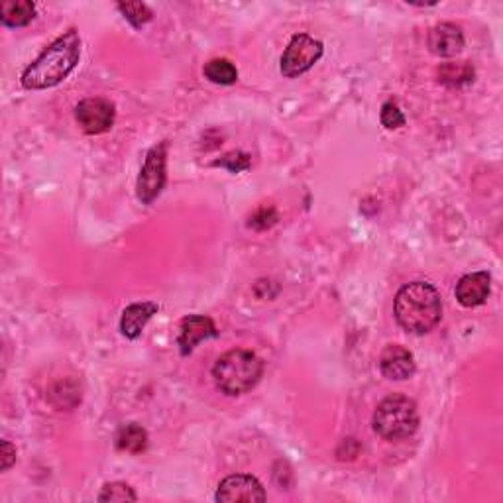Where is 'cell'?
Wrapping results in <instances>:
<instances>
[{"mask_svg": "<svg viewBox=\"0 0 503 503\" xmlns=\"http://www.w3.org/2000/svg\"><path fill=\"white\" fill-rule=\"evenodd\" d=\"M81 57V38L75 30H69L49 44L44 54L22 73V85L30 90H42L55 87L67 79Z\"/></svg>", "mask_w": 503, "mask_h": 503, "instance_id": "6da1fadb", "label": "cell"}, {"mask_svg": "<svg viewBox=\"0 0 503 503\" xmlns=\"http://www.w3.org/2000/svg\"><path fill=\"white\" fill-rule=\"evenodd\" d=\"M394 311L401 328L413 335H425L440 323V295L427 281H413L399 289Z\"/></svg>", "mask_w": 503, "mask_h": 503, "instance_id": "7a4b0ae2", "label": "cell"}, {"mask_svg": "<svg viewBox=\"0 0 503 503\" xmlns=\"http://www.w3.org/2000/svg\"><path fill=\"white\" fill-rule=\"evenodd\" d=\"M264 362L250 350H230L217 360L213 368V378L217 388L226 396H243L252 388H256Z\"/></svg>", "mask_w": 503, "mask_h": 503, "instance_id": "3957f363", "label": "cell"}, {"mask_svg": "<svg viewBox=\"0 0 503 503\" xmlns=\"http://www.w3.org/2000/svg\"><path fill=\"white\" fill-rule=\"evenodd\" d=\"M374 431L386 440H404L415 435L419 427V411L413 399L391 396L381 401L374 413Z\"/></svg>", "mask_w": 503, "mask_h": 503, "instance_id": "277c9868", "label": "cell"}, {"mask_svg": "<svg viewBox=\"0 0 503 503\" xmlns=\"http://www.w3.org/2000/svg\"><path fill=\"white\" fill-rule=\"evenodd\" d=\"M325 47L319 39L307 34H297L291 38L289 46L281 55V73L287 79H294L309 72L320 57H323Z\"/></svg>", "mask_w": 503, "mask_h": 503, "instance_id": "5b68a950", "label": "cell"}, {"mask_svg": "<svg viewBox=\"0 0 503 503\" xmlns=\"http://www.w3.org/2000/svg\"><path fill=\"white\" fill-rule=\"evenodd\" d=\"M166 162L167 142H162L149 149L142 171H140L136 193L144 205H152L166 187Z\"/></svg>", "mask_w": 503, "mask_h": 503, "instance_id": "8992f818", "label": "cell"}, {"mask_svg": "<svg viewBox=\"0 0 503 503\" xmlns=\"http://www.w3.org/2000/svg\"><path fill=\"white\" fill-rule=\"evenodd\" d=\"M115 105L107 98H85L75 108V118L83 132L97 136L103 134L115 124Z\"/></svg>", "mask_w": 503, "mask_h": 503, "instance_id": "52a82bcc", "label": "cell"}, {"mask_svg": "<svg viewBox=\"0 0 503 503\" xmlns=\"http://www.w3.org/2000/svg\"><path fill=\"white\" fill-rule=\"evenodd\" d=\"M266 490L260 484L258 478L250 474H234L228 476L218 484L217 501L234 503V501H266Z\"/></svg>", "mask_w": 503, "mask_h": 503, "instance_id": "ba28073f", "label": "cell"}, {"mask_svg": "<svg viewBox=\"0 0 503 503\" xmlns=\"http://www.w3.org/2000/svg\"><path fill=\"white\" fill-rule=\"evenodd\" d=\"M379 370L388 379L404 381L415 374V358L399 345H389L379 358Z\"/></svg>", "mask_w": 503, "mask_h": 503, "instance_id": "9c48e42d", "label": "cell"}, {"mask_svg": "<svg viewBox=\"0 0 503 503\" xmlns=\"http://www.w3.org/2000/svg\"><path fill=\"white\" fill-rule=\"evenodd\" d=\"M213 337H217V327L209 317H203V315L185 317L183 320H181L179 338H177L181 354L183 356L191 354L200 340H207Z\"/></svg>", "mask_w": 503, "mask_h": 503, "instance_id": "30bf717a", "label": "cell"}, {"mask_svg": "<svg viewBox=\"0 0 503 503\" xmlns=\"http://www.w3.org/2000/svg\"><path fill=\"white\" fill-rule=\"evenodd\" d=\"M429 47L439 57H455L465 47V34L456 24H437L429 34Z\"/></svg>", "mask_w": 503, "mask_h": 503, "instance_id": "8fae6325", "label": "cell"}, {"mask_svg": "<svg viewBox=\"0 0 503 503\" xmlns=\"http://www.w3.org/2000/svg\"><path fill=\"white\" fill-rule=\"evenodd\" d=\"M491 276L488 271H474L462 277L456 284V299L465 307H478L484 303L490 295Z\"/></svg>", "mask_w": 503, "mask_h": 503, "instance_id": "7c38bea8", "label": "cell"}, {"mask_svg": "<svg viewBox=\"0 0 503 503\" xmlns=\"http://www.w3.org/2000/svg\"><path fill=\"white\" fill-rule=\"evenodd\" d=\"M158 313V305L152 301H144V303H134L124 309L123 319H120V330L130 340L138 338L142 335L148 320Z\"/></svg>", "mask_w": 503, "mask_h": 503, "instance_id": "4fadbf2b", "label": "cell"}, {"mask_svg": "<svg viewBox=\"0 0 503 503\" xmlns=\"http://www.w3.org/2000/svg\"><path fill=\"white\" fill-rule=\"evenodd\" d=\"M36 18V4L30 0H4L0 4V20L8 28L28 26Z\"/></svg>", "mask_w": 503, "mask_h": 503, "instance_id": "5bb4252c", "label": "cell"}, {"mask_svg": "<svg viewBox=\"0 0 503 503\" xmlns=\"http://www.w3.org/2000/svg\"><path fill=\"white\" fill-rule=\"evenodd\" d=\"M116 448L130 455H140L148 448V432L140 425H126L118 432Z\"/></svg>", "mask_w": 503, "mask_h": 503, "instance_id": "9a60e30c", "label": "cell"}, {"mask_svg": "<svg viewBox=\"0 0 503 503\" xmlns=\"http://www.w3.org/2000/svg\"><path fill=\"white\" fill-rule=\"evenodd\" d=\"M439 81L458 87L474 81V67L468 62H458V64H445L439 69Z\"/></svg>", "mask_w": 503, "mask_h": 503, "instance_id": "2e32d148", "label": "cell"}, {"mask_svg": "<svg viewBox=\"0 0 503 503\" xmlns=\"http://www.w3.org/2000/svg\"><path fill=\"white\" fill-rule=\"evenodd\" d=\"M205 77L210 83L233 85L238 81V72L234 64L228 62V59H210L205 65Z\"/></svg>", "mask_w": 503, "mask_h": 503, "instance_id": "e0dca14e", "label": "cell"}, {"mask_svg": "<svg viewBox=\"0 0 503 503\" xmlns=\"http://www.w3.org/2000/svg\"><path fill=\"white\" fill-rule=\"evenodd\" d=\"M118 10L134 28H142L152 20V10H149L144 3H120Z\"/></svg>", "mask_w": 503, "mask_h": 503, "instance_id": "ac0fdd59", "label": "cell"}, {"mask_svg": "<svg viewBox=\"0 0 503 503\" xmlns=\"http://www.w3.org/2000/svg\"><path fill=\"white\" fill-rule=\"evenodd\" d=\"M138 496L134 494V490L130 488L124 482H113V484H107L103 491L98 494V501H136Z\"/></svg>", "mask_w": 503, "mask_h": 503, "instance_id": "d6986e66", "label": "cell"}, {"mask_svg": "<svg viewBox=\"0 0 503 503\" xmlns=\"http://www.w3.org/2000/svg\"><path fill=\"white\" fill-rule=\"evenodd\" d=\"M213 166L215 167H226L230 174H240V171H246L252 166V158L244 152H230L220 159H215Z\"/></svg>", "mask_w": 503, "mask_h": 503, "instance_id": "ffe728a7", "label": "cell"}, {"mask_svg": "<svg viewBox=\"0 0 503 503\" xmlns=\"http://www.w3.org/2000/svg\"><path fill=\"white\" fill-rule=\"evenodd\" d=\"M381 124H384L388 130H396V128H401L405 124V116L401 110L397 108V105L394 103H386L384 107H381Z\"/></svg>", "mask_w": 503, "mask_h": 503, "instance_id": "44dd1931", "label": "cell"}, {"mask_svg": "<svg viewBox=\"0 0 503 503\" xmlns=\"http://www.w3.org/2000/svg\"><path fill=\"white\" fill-rule=\"evenodd\" d=\"M277 220V213L274 207H260L254 215L250 217V226L256 230H266L269 226H274Z\"/></svg>", "mask_w": 503, "mask_h": 503, "instance_id": "7402d4cb", "label": "cell"}, {"mask_svg": "<svg viewBox=\"0 0 503 503\" xmlns=\"http://www.w3.org/2000/svg\"><path fill=\"white\" fill-rule=\"evenodd\" d=\"M0 470L6 472L16 462V448L8 440H3V450H0Z\"/></svg>", "mask_w": 503, "mask_h": 503, "instance_id": "603a6c76", "label": "cell"}]
</instances>
